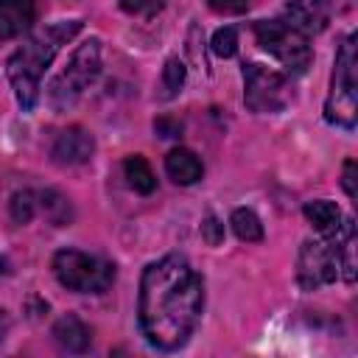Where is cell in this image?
I'll return each mask as SVG.
<instances>
[{
	"mask_svg": "<svg viewBox=\"0 0 358 358\" xmlns=\"http://www.w3.org/2000/svg\"><path fill=\"white\" fill-rule=\"evenodd\" d=\"M39 207L45 210V215L56 224V227H64L73 221V207H70V199L62 196L59 190H45L39 196Z\"/></svg>",
	"mask_w": 358,
	"mask_h": 358,
	"instance_id": "e0dca14e",
	"label": "cell"
},
{
	"mask_svg": "<svg viewBox=\"0 0 358 358\" xmlns=\"http://www.w3.org/2000/svg\"><path fill=\"white\" fill-rule=\"evenodd\" d=\"M53 274L76 294H103L115 280V266L81 249H59L53 255Z\"/></svg>",
	"mask_w": 358,
	"mask_h": 358,
	"instance_id": "5b68a950",
	"label": "cell"
},
{
	"mask_svg": "<svg viewBox=\"0 0 358 358\" xmlns=\"http://www.w3.org/2000/svg\"><path fill=\"white\" fill-rule=\"evenodd\" d=\"M6 327H8V316H6V310H0V338H3Z\"/></svg>",
	"mask_w": 358,
	"mask_h": 358,
	"instance_id": "484cf974",
	"label": "cell"
},
{
	"mask_svg": "<svg viewBox=\"0 0 358 358\" xmlns=\"http://www.w3.org/2000/svg\"><path fill=\"white\" fill-rule=\"evenodd\" d=\"M36 210H39V196L31 190H17L8 201V213L14 224H28L36 215Z\"/></svg>",
	"mask_w": 358,
	"mask_h": 358,
	"instance_id": "ac0fdd59",
	"label": "cell"
},
{
	"mask_svg": "<svg viewBox=\"0 0 358 358\" xmlns=\"http://www.w3.org/2000/svg\"><path fill=\"white\" fill-rule=\"evenodd\" d=\"M255 39L263 50H268L288 73L299 76L308 70L313 50L305 34L294 31L291 25H285L282 20H257L255 22Z\"/></svg>",
	"mask_w": 358,
	"mask_h": 358,
	"instance_id": "8992f818",
	"label": "cell"
},
{
	"mask_svg": "<svg viewBox=\"0 0 358 358\" xmlns=\"http://www.w3.org/2000/svg\"><path fill=\"white\" fill-rule=\"evenodd\" d=\"M154 129H157L162 137H179V131H182V126H179V123H168V120H157V123H154Z\"/></svg>",
	"mask_w": 358,
	"mask_h": 358,
	"instance_id": "d4e9b609",
	"label": "cell"
},
{
	"mask_svg": "<svg viewBox=\"0 0 358 358\" xmlns=\"http://www.w3.org/2000/svg\"><path fill=\"white\" fill-rule=\"evenodd\" d=\"M123 171H126V179H129V185H131L137 193L148 196V193H154V190H157V176H154L151 165L145 162V157H140V154H131V157H126V162H123Z\"/></svg>",
	"mask_w": 358,
	"mask_h": 358,
	"instance_id": "9a60e30c",
	"label": "cell"
},
{
	"mask_svg": "<svg viewBox=\"0 0 358 358\" xmlns=\"http://www.w3.org/2000/svg\"><path fill=\"white\" fill-rule=\"evenodd\" d=\"M358 36L347 34L333 64L330 95L324 101V117L333 126L352 129L358 120Z\"/></svg>",
	"mask_w": 358,
	"mask_h": 358,
	"instance_id": "3957f363",
	"label": "cell"
},
{
	"mask_svg": "<svg viewBox=\"0 0 358 358\" xmlns=\"http://www.w3.org/2000/svg\"><path fill=\"white\" fill-rule=\"evenodd\" d=\"M36 0H0V39L25 34L34 22Z\"/></svg>",
	"mask_w": 358,
	"mask_h": 358,
	"instance_id": "8fae6325",
	"label": "cell"
},
{
	"mask_svg": "<svg viewBox=\"0 0 358 358\" xmlns=\"http://www.w3.org/2000/svg\"><path fill=\"white\" fill-rule=\"evenodd\" d=\"M213 53L215 56H221V59H229V56H235V50H238V31L232 28V25H224V28H218L215 34H213Z\"/></svg>",
	"mask_w": 358,
	"mask_h": 358,
	"instance_id": "ffe728a7",
	"label": "cell"
},
{
	"mask_svg": "<svg viewBox=\"0 0 358 358\" xmlns=\"http://www.w3.org/2000/svg\"><path fill=\"white\" fill-rule=\"evenodd\" d=\"M165 0H120V8L129 14H151L154 8H159Z\"/></svg>",
	"mask_w": 358,
	"mask_h": 358,
	"instance_id": "603a6c76",
	"label": "cell"
},
{
	"mask_svg": "<svg viewBox=\"0 0 358 358\" xmlns=\"http://www.w3.org/2000/svg\"><path fill=\"white\" fill-rule=\"evenodd\" d=\"M182 84H185V64L176 59V56H171L168 62H165V67H162V84H159V98H176L179 95V90H182Z\"/></svg>",
	"mask_w": 358,
	"mask_h": 358,
	"instance_id": "d6986e66",
	"label": "cell"
},
{
	"mask_svg": "<svg viewBox=\"0 0 358 358\" xmlns=\"http://www.w3.org/2000/svg\"><path fill=\"white\" fill-rule=\"evenodd\" d=\"M341 185H344V190H347V196H350V199H355V196H358V190H355V159H347V162H344Z\"/></svg>",
	"mask_w": 358,
	"mask_h": 358,
	"instance_id": "cb8c5ba5",
	"label": "cell"
},
{
	"mask_svg": "<svg viewBox=\"0 0 358 358\" xmlns=\"http://www.w3.org/2000/svg\"><path fill=\"white\" fill-rule=\"evenodd\" d=\"M201 238L210 243V246H218L224 241V224L215 218V215H207L204 224H201Z\"/></svg>",
	"mask_w": 358,
	"mask_h": 358,
	"instance_id": "44dd1931",
	"label": "cell"
},
{
	"mask_svg": "<svg viewBox=\"0 0 358 358\" xmlns=\"http://www.w3.org/2000/svg\"><path fill=\"white\" fill-rule=\"evenodd\" d=\"M98 76H101V42L98 39H87V42H81L73 50V56L67 59V64L62 67V73L50 81V87H48V103L56 112L70 109L95 84Z\"/></svg>",
	"mask_w": 358,
	"mask_h": 358,
	"instance_id": "277c9868",
	"label": "cell"
},
{
	"mask_svg": "<svg viewBox=\"0 0 358 358\" xmlns=\"http://www.w3.org/2000/svg\"><path fill=\"white\" fill-rule=\"evenodd\" d=\"M243 103L257 115L280 112L288 103L285 76L260 62L243 64Z\"/></svg>",
	"mask_w": 358,
	"mask_h": 358,
	"instance_id": "52a82bcc",
	"label": "cell"
},
{
	"mask_svg": "<svg viewBox=\"0 0 358 358\" xmlns=\"http://www.w3.org/2000/svg\"><path fill=\"white\" fill-rule=\"evenodd\" d=\"M92 151H95L92 134L81 126H70L56 137V143L50 148V157H53L56 165H84V162L92 159Z\"/></svg>",
	"mask_w": 358,
	"mask_h": 358,
	"instance_id": "30bf717a",
	"label": "cell"
},
{
	"mask_svg": "<svg viewBox=\"0 0 358 358\" xmlns=\"http://www.w3.org/2000/svg\"><path fill=\"white\" fill-rule=\"evenodd\" d=\"M302 213H305V218L310 221V227H313L319 235H336V232L344 227V221H347V215H344V213L338 210V204L330 201V199L308 201Z\"/></svg>",
	"mask_w": 358,
	"mask_h": 358,
	"instance_id": "5bb4252c",
	"label": "cell"
},
{
	"mask_svg": "<svg viewBox=\"0 0 358 358\" xmlns=\"http://www.w3.org/2000/svg\"><path fill=\"white\" fill-rule=\"evenodd\" d=\"M229 227H232V232H235L241 241H246V243H257V241H263V224H260L257 213L249 210V207H238V210H232V215H229Z\"/></svg>",
	"mask_w": 358,
	"mask_h": 358,
	"instance_id": "2e32d148",
	"label": "cell"
},
{
	"mask_svg": "<svg viewBox=\"0 0 358 358\" xmlns=\"http://www.w3.org/2000/svg\"><path fill=\"white\" fill-rule=\"evenodd\" d=\"M204 310V280L182 255H165L145 266L137 296V327L143 338L173 352L187 344Z\"/></svg>",
	"mask_w": 358,
	"mask_h": 358,
	"instance_id": "6da1fadb",
	"label": "cell"
},
{
	"mask_svg": "<svg viewBox=\"0 0 358 358\" xmlns=\"http://www.w3.org/2000/svg\"><path fill=\"white\" fill-rule=\"evenodd\" d=\"M165 173L176 182V185H196L204 176V165L196 157V151L190 148H171L165 157Z\"/></svg>",
	"mask_w": 358,
	"mask_h": 358,
	"instance_id": "7c38bea8",
	"label": "cell"
},
{
	"mask_svg": "<svg viewBox=\"0 0 358 358\" xmlns=\"http://www.w3.org/2000/svg\"><path fill=\"white\" fill-rule=\"evenodd\" d=\"M207 6L215 14H243L249 8V0H207Z\"/></svg>",
	"mask_w": 358,
	"mask_h": 358,
	"instance_id": "7402d4cb",
	"label": "cell"
},
{
	"mask_svg": "<svg viewBox=\"0 0 358 358\" xmlns=\"http://www.w3.org/2000/svg\"><path fill=\"white\" fill-rule=\"evenodd\" d=\"M341 277L338 271V249L333 243V238H316V241H305L299 249V260H296V280L305 291H313L319 285L336 282Z\"/></svg>",
	"mask_w": 358,
	"mask_h": 358,
	"instance_id": "ba28073f",
	"label": "cell"
},
{
	"mask_svg": "<svg viewBox=\"0 0 358 358\" xmlns=\"http://www.w3.org/2000/svg\"><path fill=\"white\" fill-rule=\"evenodd\" d=\"M50 336H53V341H56L62 350H67V352H87V350H90V341H92L90 327H87L78 316H73V313L62 316V319L53 324Z\"/></svg>",
	"mask_w": 358,
	"mask_h": 358,
	"instance_id": "4fadbf2b",
	"label": "cell"
},
{
	"mask_svg": "<svg viewBox=\"0 0 358 358\" xmlns=\"http://www.w3.org/2000/svg\"><path fill=\"white\" fill-rule=\"evenodd\" d=\"M81 31V20H59L48 28L31 34L6 62V76L14 90V98L22 109H34L42 90V76L76 34Z\"/></svg>",
	"mask_w": 358,
	"mask_h": 358,
	"instance_id": "7a4b0ae2",
	"label": "cell"
},
{
	"mask_svg": "<svg viewBox=\"0 0 358 358\" xmlns=\"http://www.w3.org/2000/svg\"><path fill=\"white\" fill-rule=\"evenodd\" d=\"M327 20H330L327 0H288L282 6V22L305 36L322 34L327 28Z\"/></svg>",
	"mask_w": 358,
	"mask_h": 358,
	"instance_id": "9c48e42d",
	"label": "cell"
}]
</instances>
